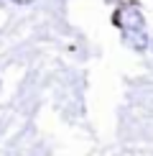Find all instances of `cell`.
<instances>
[{"label": "cell", "instance_id": "1", "mask_svg": "<svg viewBox=\"0 0 153 156\" xmlns=\"http://www.w3.org/2000/svg\"><path fill=\"white\" fill-rule=\"evenodd\" d=\"M115 21L120 23V28H123V31H143L145 28V21H143V16H140V10L133 8V5L120 8L117 16H115Z\"/></svg>", "mask_w": 153, "mask_h": 156}, {"label": "cell", "instance_id": "2", "mask_svg": "<svg viewBox=\"0 0 153 156\" xmlns=\"http://www.w3.org/2000/svg\"><path fill=\"white\" fill-rule=\"evenodd\" d=\"M125 41L130 44L135 51H145V46H148V36H145V31H125Z\"/></svg>", "mask_w": 153, "mask_h": 156}, {"label": "cell", "instance_id": "3", "mask_svg": "<svg viewBox=\"0 0 153 156\" xmlns=\"http://www.w3.org/2000/svg\"><path fill=\"white\" fill-rule=\"evenodd\" d=\"M10 3H15V5H31L33 0H10Z\"/></svg>", "mask_w": 153, "mask_h": 156}]
</instances>
